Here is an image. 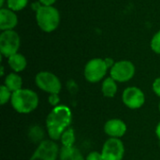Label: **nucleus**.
<instances>
[{"label": "nucleus", "instance_id": "obj_12", "mask_svg": "<svg viewBox=\"0 0 160 160\" xmlns=\"http://www.w3.org/2000/svg\"><path fill=\"white\" fill-rule=\"evenodd\" d=\"M104 131L112 138H121L127 132V125L120 119H111L104 126Z\"/></svg>", "mask_w": 160, "mask_h": 160}, {"label": "nucleus", "instance_id": "obj_3", "mask_svg": "<svg viewBox=\"0 0 160 160\" xmlns=\"http://www.w3.org/2000/svg\"><path fill=\"white\" fill-rule=\"evenodd\" d=\"M36 21L42 31L51 33L59 26L60 13L52 6H40L36 12Z\"/></svg>", "mask_w": 160, "mask_h": 160}, {"label": "nucleus", "instance_id": "obj_16", "mask_svg": "<svg viewBox=\"0 0 160 160\" xmlns=\"http://www.w3.org/2000/svg\"><path fill=\"white\" fill-rule=\"evenodd\" d=\"M101 91L104 97L106 98H113L117 92V84L116 81H114L112 77L106 78L101 86Z\"/></svg>", "mask_w": 160, "mask_h": 160}, {"label": "nucleus", "instance_id": "obj_19", "mask_svg": "<svg viewBox=\"0 0 160 160\" xmlns=\"http://www.w3.org/2000/svg\"><path fill=\"white\" fill-rule=\"evenodd\" d=\"M12 96V92L6 86V85H1L0 87V103L1 105L6 104Z\"/></svg>", "mask_w": 160, "mask_h": 160}, {"label": "nucleus", "instance_id": "obj_14", "mask_svg": "<svg viewBox=\"0 0 160 160\" xmlns=\"http://www.w3.org/2000/svg\"><path fill=\"white\" fill-rule=\"evenodd\" d=\"M61 160H85L79 149L75 147H65L63 146L60 150Z\"/></svg>", "mask_w": 160, "mask_h": 160}, {"label": "nucleus", "instance_id": "obj_28", "mask_svg": "<svg viewBox=\"0 0 160 160\" xmlns=\"http://www.w3.org/2000/svg\"><path fill=\"white\" fill-rule=\"evenodd\" d=\"M4 75V68H3V66L1 67V76H3Z\"/></svg>", "mask_w": 160, "mask_h": 160}, {"label": "nucleus", "instance_id": "obj_26", "mask_svg": "<svg viewBox=\"0 0 160 160\" xmlns=\"http://www.w3.org/2000/svg\"><path fill=\"white\" fill-rule=\"evenodd\" d=\"M156 133H157L158 138L160 140V122L158 123V127H157V128H156Z\"/></svg>", "mask_w": 160, "mask_h": 160}, {"label": "nucleus", "instance_id": "obj_11", "mask_svg": "<svg viewBox=\"0 0 160 160\" xmlns=\"http://www.w3.org/2000/svg\"><path fill=\"white\" fill-rule=\"evenodd\" d=\"M18 24V17L15 14V11L8 8H1L0 9V30L8 31L13 30Z\"/></svg>", "mask_w": 160, "mask_h": 160}, {"label": "nucleus", "instance_id": "obj_22", "mask_svg": "<svg viewBox=\"0 0 160 160\" xmlns=\"http://www.w3.org/2000/svg\"><path fill=\"white\" fill-rule=\"evenodd\" d=\"M85 160H103V157L101 153L98 152H91Z\"/></svg>", "mask_w": 160, "mask_h": 160}, {"label": "nucleus", "instance_id": "obj_24", "mask_svg": "<svg viewBox=\"0 0 160 160\" xmlns=\"http://www.w3.org/2000/svg\"><path fill=\"white\" fill-rule=\"evenodd\" d=\"M39 2L42 6H52L56 0H39Z\"/></svg>", "mask_w": 160, "mask_h": 160}, {"label": "nucleus", "instance_id": "obj_1", "mask_svg": "<svg viewBox=\"0 0 160 160\" xmlns=\"http://www.w3.org/2000/svg\"><path fill=\"white\" fill-rule=\"evenodd\" d=\"M71 120L72 113L68 106L58 105L54 107L46 119V126L50 138L52 141L61 139L63 132L70 125Z\"/></svg>", "mask_w": 160, "mask_h": 160}, {"label": "nucleus", "instance_id": "obj_7", "mask_svg": "<svg viewBox=\"0 0 160 160\" xmlns=\"http://www.w3.org/2000/svg\"><path fill=\"white\" fill-rule=\"evenodd\" d=\"M111 77L119 82H126L130 81L135 75V66L132 62L122 60L115 62L110 70Z\"/></svg>", "mask_w": 160, "mask_h": 160}, {"label": "nucleus", "instance_id": "obj_21", "mask_svg": "<svg viewBox=\"0 0 160 160\" xmlns=\"http://www.w3.org/2000/svg\"><path fill=\"white\" fill-rule=\"evenodd\" d=\"M60 101V98H59V96L58 94H51L50 97H49V103L52 105V106H58V103Z\"/></svg>", "mask_w": 160, "mask_h": 160}, {"label": "nucleus", "instance_id": "obj_13", "mask_svg": "<svg viewBox=\"0 0 160 160\" xmlns=\"http://www.w3.org/2000/svg\"><path fill=\"white\" fill-rule=\"evenodd\" d=\"M8 63L10 68L13 71H15V73L22 71L26 68V65H27L25 57L22 54L18 53V52L9 56L8 58Z\"/></svg>", "mask_w": 160, "mask_h": 160}, {"label": "nucleus", "instance_id": "obj_10", "mask_svg": "<svg viewBox=\"0 0 160 160\" xmlns=\"http://www.w3.org/2000/svg\"><path fill=\"white\" fill-rule=\"evenodd\" d=\"M122 98L124 104L128 108L132 110L141 108L145 101V97L143 92L140 88L135 86L126 88L123 92Z\"/></svg>", "mask_w": 160, "mask_h": 160}, {"label": "nucleus", "instance_id": "obj_9", "mask_svg": "<svg viewBox=\"0 0 160 160\" xmlns=\"http://www.w3.org/2000/svg\"><path fill=\"white\" fill-rule=\"evenodd\" d=\"M59 147L52 140H46L39 143L30 160H56Z\"/></svg>", "mask_w": 160, "mask_h": 160}, {"label": "nucleus", "instance_id": "obj_27", "mask_svg": "<svg viewBox=\"0 0 160 160\" xmlns=\"http://www.w3.org/2000/svg\"><path fill=\"white\" fill-rule=\"evenodd\" d=\"M6 0H0V7L1 8H4V3H5Z\"/></svg>", "mask_w": 160, "mask_h": 160}, {"label": "nucleus", "instance_id": "obj_29", "mask_svg": "<svg viewBox=\"0 0 160 160\" xmlns=\"http://www.w3.org/2000/svg\"><path fill=\"white\" fill-rule=\"evenodd\" d=\"M159 111H160V104H159Z\"/></svg>", "mask_w": 160, "mask_h": 160}, {"label": "nucleus", "instance_id": "obj_2", "mask_svg": "<svg viewBox=\"0 0 160 160\" xmlns=\"http://www.w3.org/2000/svg\"><path fill=\"white\" fill-rule=\"evenodd\" d=\"M10 102L16 112L20 113H29L38 108V97L33 90L22 88L12 93Z\"/></svg>", "mask_w": 160, "mask_h": 160}, {"label": "nucleus", "instance_id": "obj_23", "mask_svg": "<svg viewBox=\"0 0 160 160\" xmlns=\"http://www.w3.org/2000/svg\"><path fill=\"white\" fill-rule=\"evenodd\" d=\"M153 91L160 98V78H158L153 82Z\"/></svg>", "mask_w": 160, "mask_h": 160}, {"label": "nucleus", "instance_id": "obj_18", "mask_svg": "<svg viewBox=\"0 0 160 160\" xmlns=\"http://www.w3.org/2000/svg\"><path fill=\"white\" fill-rule=\"evenodd\" d=\"M28 4V0H7L8 8L13 11H20L23 9Z\"/></svg>", "mask_w": 160, "mask_h": 160}, {"label": "nucleus", "instance_id": "obj_8", "mask_svg": "<svg viewBox=\"0 0 160 160\" xmlns=\"http://www.w3.org/2000/svg\"><path fill=\"white\" fill-rule=\"evenodd\" d=\"M125 154V147L118 138L108 139L102 147L101 155L103 160H122Z\"/></svg>", "mask_w": 160, "mask_h": 160}, {"label": "nucleus", "instance_id": "obj_5", "mask_svg": "<svg viewBox=\"0 0 160 160\" xmlns=\"http://www.w3.org/2000/svg\"><path fill=\"white\" fill-rule=\"evenodd\" d=\"M35 82L37 86L51 94H59L61 90V82L56 75L49 71H41L38 72L35 78Z\"/></svg>", "mask_w": 160, "mask_h": 160}, {"label": "nucleus", "instance_id": "obj_4", "mask_svg": "<svg viewBox=\"0 0 160 160\" xmlns=\"http://www.w3.org/2000/svg\"><path fill=\"white\" fill-rule=\"evenodd\" d=\"M21 44L20 36L14 30L2 31L0 35V52L3 56L8 58L17 53Z\"/></svg>", "mask_w": 160, "mask_h": 160}, {"label": "nucleus", "instance_id": "obj_6", "mask_svg": "<svg viewBox=\"0 0 160 160\" xmlns=\"http://www.w3.org/2000/svg\"><path fill=\"white\" fill-rule=\"evenodd\" d=\"M108 70L106 62L102 58L91 59L84 67V77L90 82H98L101 81Z\"/></svg>", "mask_w": 160, "mask_h": 160}, {"label": "nucleus", "instance_id": "obj_17", "mask_svg": "<svg viewBox=\"0 0 160 160\" xmlns=\"http://www.w3.org/2000/svg\"><path fill=\"white\" fill-rule=\"evenodd\" d=\"M62 145L65 147H72L75 142V133L72 128H67L61 136Z\"/></svg>", "mask_w": 160, "mask_h": 160}, {"label": "nucleus", "instance_id": "obj_20", "mask_svg": "<svg viewBox=\"0 0 160 160\" xmlns=\"http://www.w3.org/2000/svg\"><path fill=\"white\" fill-rule=\"evenodd\" d=\"M151 49L158 54H160V30L158 31L151 39L150 42Z\"/></svg>", "mask_w": 160, "mask_h": 160}, {"label": "nucleus", "instance_id": "obj_25", "mask_svg": "<svg viewBox=\"0 0 160 160\" xmlns=\"http://www.w3.org/2000/svg\"><path fill=\"white\" fill-rule=\"evenodd\" d=\"M104 60H105V62H106V65H107L108 68H112V66L115 64L112 58H105Z\"/></svg>", "mask_w": 160, "mask_h": 160}, {"label": "nucleus", "instance_id": "obj_15", "mask_svg": "<svg viewBox=\"0 0 160 160\" xmlns=\"http://www.w3.org/2000/svg\"><path fill=\"white\" fill-rule=\"evenodd\" d=\"M5 84L10 92H16L20 89H22V79L21 76H19L16 73H9L6 78H5Z\"/></svg>", "mask_w": 160, "mask_h": 160}]
</instances>
